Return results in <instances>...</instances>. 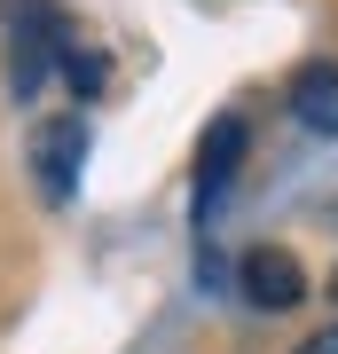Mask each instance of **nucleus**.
I'll list each match as a JSON object with an SVG mask.
<instances>
[{"instance_id":"nucleus-1","label":"nucleus","mask_w":338,"mask_h":354,"mask_svg":"<svg viewBox=\"0 0 338 354\" xmlns=\"http://www.w3.org/2000/svg\"><path fill=\"white\" fill-rule=\"evenodd\" d=\"M0 24H8V87H16V102H32L48 79H63L79 24L63 0H0Z\"/></svg>"},{"instance_id":"nucleus-2","label":"nucleus","mask_w":338,"mask_h":354,"mask_svg":"<svg viewBox=\"0 0 338 354\" xmlns=\"http://www.w3.org/2000/svg\"><path fill=\"white\" fill-rule=\"evenodd\" d=\"M228 283H236L244 307H260V315H291V307L314 291L307 268H299V252H283V244H244L236 268H228Z\"/></svg>"},{"instance_id":"nucleus-3","label":"nucleus","mask_w":338,"mask_h":354,"mask_svg":"<svg viewBox=\"0 0 338 354\" xmlns=\"http://www.w3.org/2000/svg\"><path fill=\"white\" fill-rule=\"evenodd\" d=\"M244 150H252V118L244 111H220L213 127L197 134V236H213V213H220L228 181H236Z\"/></svg>"},{"instance_id":"nucleus-4","label":"nucleus","mask_w":338,"mask_h":354,"mask_svg":"<svg viewBox=\"0 0 338 354\" xmlns=\"http://www.w3.org/2000/svg\"><path fill=\"white\" fill-rule=\"evenodd\" d=\"M79 165H87V118H79V111L39 118V127H32V181H39V197H48V205H71Z\"/></svg>"},{"instance_id":"nucleus-5","label":"nucleus","mask_w":338,"mask_h":354,"mask_svg":"<svg viewBox=\"0 0 338 354\" xmlns=\"http://www.w3.org/2000/svg\"><path fill=\"white\" fill-rule=\"evenodd\" d=\"M291 118H299L307 134L338 142V64H330V55H314V64L291 71Z\"/></svg>"},{"instance_id":"nucleus-6","label":"nucleus","mask_w":338,"mask_h":354,"mask_svg":"<svg viewBox=\"0 0 338 354\" xmlns=\"http://www.w3.org/2000/svg\"><path fill=\"white\" fill-rule=\"evenodd\" d=\"M291 354H338V323H323V330H314L307 346H291Z\"/></svg>"},{"instance_id":"nucleus-7","label":"nucleus","mask_w":338,"mask_h":354,"mask_svg":"<svg viewBox=\"0 0 338 354\" xmlns=\"http://www.w3.org/2000/svg\"><path fill=\"white\" fill-rule=\"evenodd\" d=\"M330 299H338V276H330Z\"/></svg>"},{"instance_id":"nucleus-8","label":"nucleus","mask_w":338,"mask_h":354,"mask_svg":"<svg viewBox=\"0 0 338 354\" xmlns=\"http://www.w3.org/2000/svg\"><path fill=\"white\" fill-rule=\"evenodd\" d=\"M330 228H338V205H330Z\"/></svg>"}]
</instances>
